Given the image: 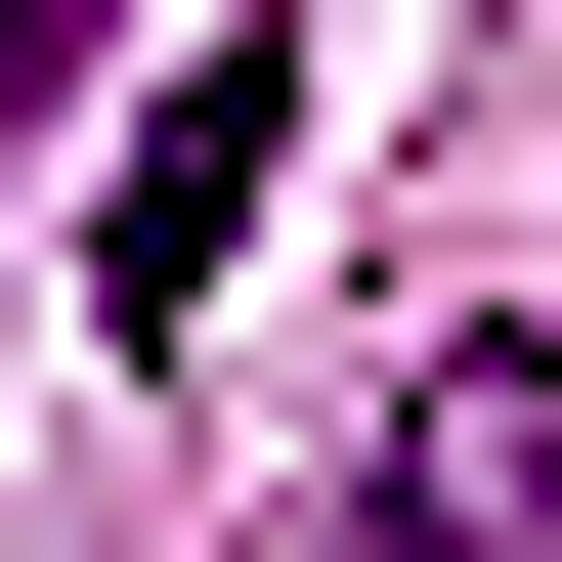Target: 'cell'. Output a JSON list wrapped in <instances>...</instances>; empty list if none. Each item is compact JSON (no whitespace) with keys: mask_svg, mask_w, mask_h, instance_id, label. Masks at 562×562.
I'll list each match as a JSON object with an SVG mask.
<instances>
[{"mask_svg":"<svg viewBox=\"0 0 562 562\" xmlns=\"http://www.w3.org/2000/svg\"><path fill=\"white\" fill-rule=\"evenodd\" d=\"M347 562H562V347H432L390 476H347Z\"/></svg>","mask_w":562,"mask_h":562,"instance_id":"7a4b0ae2","label":"cell"},{"mask_svg":"<svg viewBox=\"0 0 562 562\" xmlns=\"http://www.w3.org/2000/svg\"><path fill=\"white\" fill-rule=\"evenodd\" d=\"M260 131H303V0H216V44H173V131L87 173V303H131V347H173L216 260H260Z\"/></svg>","mask_w":562,"mask_h":562,"instance_id":"6da1fadb","label":"cell"},{"mask_svg":"<svg viewBox=\"0 0 562 562\" xmlns=\"http://www.w3.org/2000/svg\"><path fill=\"white\" fill-rule=\"evenodd\" d=\"M44 87H87V0H0V131H44Z\"/></svg>","mask_w":562,"mask_h":562,"instance_id":"3957f363","label":"cell"}]
</instances>
